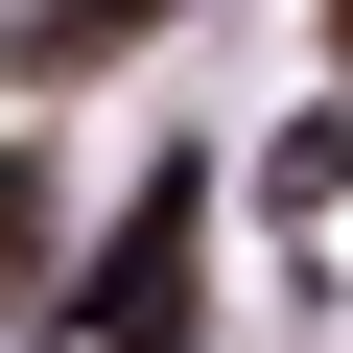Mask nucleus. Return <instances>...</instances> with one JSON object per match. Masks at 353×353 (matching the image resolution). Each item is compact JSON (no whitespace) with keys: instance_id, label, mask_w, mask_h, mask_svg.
Returning <instances> with one entry per match:
<instances>
[{"instance_id":"nucleus-1","label":"nucleus","mask_w":353,"mask_h":353,"mask_svg":"<svg viewBox=\"0 0 353 353\" xmlns=\"http://www.w3.org/2000/svg\"><path fill=\"white\" fill-rule=\"evenodd\" d=\"M189 212H212V189H165V212L94 259V330H165V283H189Z\"/></svg>"},{"instance_id":"nucleus-2","label":"nucleus","mask_w":353,"mask_h":353,"mask_svg":"<svg viewBox=\"0 0 353 353\" xmlns=\"http://www.w3.org/2000/svg\"><path fill=\"white\" fill-rule=\"evenodd\" d=\"M141 24H165V0H24L0 48H24V71H94V48H141Z\"/></svg>"}]
</instances>
